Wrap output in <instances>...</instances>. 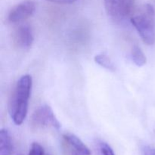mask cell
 I'll list each match as a JSON object with an SVG mask.
<instances>
[{"mask_svg":"<svg viewBox=\"0 0 155 155\" xmlns=\"http://www.w3.org/2000/svg\"><path fill=\"white\" fill-rule=\"evenodd\" d=\"M14 45L21 50H28L33 42L32 29L28 25L19 26L12 34Z\"/></svg>","mask_w":155,"mask_h":155,"instance_id":"52a82bcc","label":"cell"},{"mask_svg":"<svg viewBox=\"0 0 155 155\" xmlns=\"http://www.w3.org/2000/svg\"><path fill=\"white\" fill-rule=\"evenodd\" d=\"M48 1L51 2L58 3V4H71V3L74 2L77 0H48Z\"/></svg>","mask_w":155,"mask_h":155,"instance_id":"5bb4252c","label":"cell"},{"mask_svg":"<svg viewBox=\"0 0 155 155\" xmlns=\"http://www.w3.org/2000/svg\"><path fill=\"white\" fill-rule=\"evenodd\" d=\"M64 155H91L87 146L75 135L66 133L63 136Z\"/></svg>","mask_w":155,"mask_h":155,"instance_id":"5b68a950","label":"cell"},{"mask_svg":"<svg viewBox=\"0 0 155 155\" xmlns=\"http://www.w3.org/2000/svg\"><path fill=\"white\" fill-rule=\"evenodd\" d=\"M100 151L102 155H115L111 147L104 142H99L98 143Z\"/></svg>","mask_w":155,"mask_h":155,"instance_id":"8fae6325","label":"cell"},{"mask_svg":"<svg viewBox=\"0 0 155 155\" xmlns=\"http://www.w3.org/2000/svg\"><path fill=\"white\" fill-rule=\"evenodd\" d=\"M13 151V142L8 131L2 129L0 131V155H12Z\"/></svg>","mask_w":155,"mask_h":155,"instance_id":"ba28073f","label":"cell"},{"mask_svg":"<svg viewBox=\"0 0 155 155\" xmlns=\"http://www.w3.org/2000/svg\"><path fill=\"white\" fill-rule=\"evenodd\" d=\"M144 155H155V149L151 147H145L144 148Z\"/></svg>","mask_w":155,"mask_h":155,"instance_id":"4fadbf2b","label":"cell"},{"mask_svg":"<svg viewBox=\"0 0 155 155\" xmlns=\"http://www.w3.org/2000/svg\"><path fill=\"white\" fill-rule=\"evenodd\" d=\"M32 77L24 75L18 80L9 101V114L16 125H21L28 111L29 98L32 89Z\"/></svg>","mask_w":155,"mask_h":155,"instance_id":"6da1fadb","label":"cell"},{"mask_svg":"<svg viewBox=\"0 0 155 155\" xmlns=\"http://www.w3.org/2000/svg\"><path fill=\"white\" fill-rule=\"evenodd\" d=\"M134 0H104V5L109 16L115 21H122L130 14Z\"/></svg>","mask_w":155,"mask_h":155,"instance_id":"277c9868","label":"cell"},{"mask_svg":"<svg viewBox=\"0 0 155 155\" xmlns=\"http://www.w3.org/2000/svg\"><path fill=\"white\" fill-rule=\"evenodd\" d=\"M31 123L36 127H51L55 130L61 128V124L54 115L52 109L44 104L38 107L31 117Z\"/></svg>","mask_w":155,"mask_h":155,"instance_id":"3957f363","label":"cell"},{"mask_svg":"<svg viewBox=\"0 0 155 155\" xmlns=\"http://www.w3.org/2000/svg\"><path fill=\"white\" fill-rule=\"evenodd\" d=\"M131 58L135 64L138 67H142L146 64V57L139 45H135L132 48Z\"/></svg>","mask_w":155,"mask_h":155,"instance_id":"9c48e42d","label":"cell"},{"mask_svg":"<svg viewBox=\"0 0 155 155\" xmlns=\"http://www.w3.org/2000/svg\"><path fill=\"white\" fill-rule=\"evenodd\" d=\"M95 61L98 64L110 71H115V67L110 58L104 54H97L95 57Z\"/></svg>","mask_w":155,"mask_h":155,"instance_id":"30bf717a","label":"cell"},{"mask_svg":"<svg viewBox=\"0 0 155 155\" xmlns=\"http://www.w3.org/2000/svg\"><path fill=\"white\" fill-rule=\"evenodd\" d=\"M28 155H44L43 148L39 143L34 142L30 147Z\"/></svg>","mask_w":155,"mask_h":155,"instance_id":"7c38bea8","label":"cell"},{"mask_svg":"<svg viewBox=\"0 0 155 155\" xmlns=\"http://www.w3.org/2000/svg\"><path fill=\"white\" fill-rule=\"evenodd\" d=\"M36 9V4L32 0H26L12 8L8 16L10 23L15 24L24 21L33 15Z\"/></svg>","mask_w":155,"mask_h":155,"instance_id":"8992f818","label":"cell"},{"mask_svg":"<svg viewBox=\"0 0 155 155\" xmlns=\"http://www.w3.org/2000/svg\"><path fill=\"white\" fill-rule=\"evenodd\" d=\"M19 155H21V154H19Z\"/></svg>","mask_w":155,"mask_h":155,"instance_id":"9a60e30c","label":"cell"},{"mask_svg":"<svg viewBox=\"0 0 155 155\" xmlns=\"http://www.w3.org/2000/svg\"><path fill=\"white\" fill-rule=\"evenodd\" d=\"M131 23L145 44H154L155 10L151 5H142L131 18Z\"/></svg>","mask_w":155,"mask_h":155,"instance_id":"7a4b0ae2","label":"cell"}]
</instances>
